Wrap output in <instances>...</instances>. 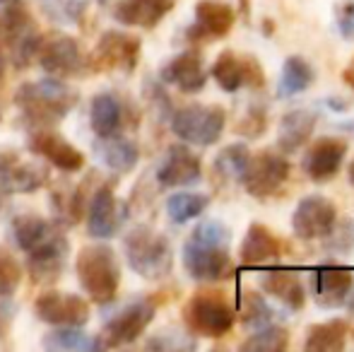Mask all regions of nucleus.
<instances>
[{"label": "nucleus", "instance_id": "obj_1", "mask_svg": "<svg viewBox=\"0 0 354 352\" xmlns=\"http://www.w3.org/2000/svg\"><path fill=\"white\" fill-rule=\"evenodd\" d=\"M232 232L219 220H203L183 244V268L198 282H224L236 266L229 256Z\"/></svg>", "mask_w": 354, "mask_h": 352}, {"label": "nucleus", "instance_id": "obj_2", "mask_svg": "<svg viewBox=\"0 0 354 352\" xmlns=\"http://www.w3.org/2000/svg\"><path fill=\"white\" fill-rule=\"evenodd\" d=\"M75 102H77V92L61 77L24 82L15 92V104L19 106V111L37 126H53L63 121L73 111Z\"/></svg>", "mask_w": 354, "mask_h": 352}, {"label": "nucleus", "instance_id": "obj_3", "mask_svg": "<svg viewBox=\"0 0 354 352\" xmlns=\"http://www.w3.org/2000/svg\"><path fill=\"white\" fill-rule=\"evenodd\" d=\"M77 282L89 295V299L97 304H111L121 287V266L113 254L111 246L106 244H89L82 246L77 254Z\"/></svg>", "mask_w": 354, "mask_h": 352}, {"label": "nucleus", "instance_id": "obj_4", "mask_svg": "<svg viewBox=\"0 0 354 352\" xmlns=\"http://www.w3.org/2000/svg\"><path fill=\"white\" fill-rule=\"evenodd\" d=\"M123 254L128 259V266L145 280H164L171 272V244L162 232L147 225L133 227L128 232L123 239Z\"/></svg>", "mask_w": 354, "mask_h": 352}, {"label": "nucleus", "instance_id": "obj_5", "mask_svg": "<svg viewBox=\"0 0 354 352\" xmlns=\"http://www.w3.org/2000/svg\"><path fill=\"white\" fill-rule=\"evenodd\" d=\"M0 15V73L5 68V61H10L15 68H24L32 58H37L39 39L41 34L34 27V19L24 8L17 3H3Z\"/></svg>", "mask_w": 354, "mask_h": 352}, {"label": "nucleus", "instance_id": "obj_6", "mask_svg": "<svg viewBox=\"0 0 354 352\" xmlns=\"http://www.w3.org/2000/svg\"><path fill=\"white\" fill-rule=\"evenodd\" d=\"M236 306L229 304L224 292L201 290L183 306V324L193 335L203 338H222L234 328Z\"/></svg>", "mask_w": 354, "mask_h": 352}, {"label": "nucleus", "instance_id": "obj_7", "mask_svg": "<svg viewBox=\"0 0 354 352\" xmlns=\"http://www.w3.org/2000/svg\"><path fill=\"white\" fill-rule=\"evenodd\" d=\"M227 111L214 104H188L174 111L171 131L178 140L191 145L210 147L222 138Z\"/></svg>", "mask_w": 354, "mask_h": 352}, {"label": "nucleus", "instance_id": "obj_8", "mask_svg": "<svg viewBox=\"0 0 354 352\" xmlns=\"http://www.w3.org/2000/svg\"><path fill=\"white\" fill-rule=\"evenodd\" d=\"M289 160L284 157V152L277 150H261L248 157V165L243 169L241 183L246 188V193H251L253 198L263 201V198L275 196L277 191L287 183L289 178Z\"/></svg>", "mask_w": 354, "mask_h": 352}, {"label": "nucleus", "instance_id": "obj_9", "mask_svg": "<svg viewBox=\"0 0 354 352\" xmlns=\"http://www.w3.org/2000/svg\"><path fill=\"white\" fill-rule=\"evenodd\" d=\"M157 314V304L152 299H136L118 309L102 328V348H118V345H131L147 331Z\"/></svg>", "mask_w": 354, "mask_h": 352}, {"label": "nucleus", "instance_id": "obj_10", "mask_svg": "<svg viewBox=\"0 0 354 352\" xmlns=\"http://www.w3.org/2000/svg\"><path fill=\"white\" fill-rule=\"evenodd\" d=\"M212 77L224 92H239L241 87L263 89L266 87V71L256 56H239L236 51H222L212 63Z\"/></svg>", "mask_w": 354, "mask_h": 352}, {"label": "nucleus", "instance_id": "obj_11", "mask_svg": "<svg viewBox=\"0 0 354 352\" xmlns=\"http://www.w3.org/2000/svg\"><path fill=\"white\" fill-rule=\"evenodd\" d=\"M337 225V210L326 196H306L297 203L292 215V230L301 241H318L333 234Z\"/></svg>", "mask_w": 354, "mask_h": 352}, {"label": "nucleus", "instance_id": "obj_12", "mask_svg": "<svg viewBox=\"0 0 354 352\" xmlns=\"http://www.w3.org/2000/svg\"><path fill=\"white\" fill-rule=\"evenodd\" d=\"M37 61L51 77H75L82 71V51L77 41L63 32H51L39 39Z\"/></svg>", "mask_w": 354, "mask_h": 352}, {"label": "nucleus", "instance_id": "obj_13", "mask_svg": "<svg viewBox=\"0 0 354 352\" xmlns=\"http://www.w3.org/2000/svg\"><path fill=\"white\" fill-rule=\"evenodd\" d=\"M34 314L48 326H75L82 328L89 321V304L71 292H44L34 302Z\"/></svg>", "mask_w": 354, "mask_h": 352}, {"label": "nucleus", "instance_id": "obj_14", "mask_svg": "<svg viewBox=\"0 0 354 352\" xmlns=\"http://www.w3.org/2000/svg\"><path fill=\"white\" fill-rule=\"evenodd\" d=\"M48 181V169L41 162H22L15 150L0 147V196L34 193Z\"/></svg>", "mask_w": 354, "mask_h": 352}, {"label": "nucleus", "instance_id": "obj_15", "mask_svg": "<svg viewBox=\"0 0 354 352\" xmlns=\"http://www.w3.org/2000/svg\"><path fill=\"white\" fill-rule=\"evenodd\" d=\"M126 222V207L116 198L111 183H102L94 191L87 207V232L94 239H111Z\"/></svg>", "mask_w": 354, "mask_h": 352}, {"label": "nucleus", "instance_id": "obj_16", "mask_svg": "<svg viewBox=\"0 0 354 352\" xmlns=\"http://www.w3.org/2000/svg\"><path fill=\"white\" fill-rule=\"evenodd\" d=\"M354 287V272L345 266L326 263L311 270L308 277V290L313 302L323 309H337L347 302Z\"/></svg>", "mask_w": 354, "mask_h": 352}, {"label": "nucleus", "instance_id": "obj_17", "mask_svg": "<svg viewBox=\"0 0 354 352\" xmlns=\"http://www.w3.org/2000/svg\"><path fill=\"white\" fill-rule=\"evenodd\" d=\"M68 254H71V244L63 237V232H58V227L41 241L39 246H34L27 256V270L32 275V280L41 282H56L61 277V272L66 270Z\"/></svg>", "mask_w": 354, "mask_h": 352}, {"label": "nucleus", "instance_id": "obj_18", "mask_svg": "<svg viewBox=\"0 0 354 352\" xmlns=\"http://www.w3.org/2000/svg\"><path fill=\"white\" fill-rule=\"evenodd\" d=\"M347 155V140L335 136H323L308 145L304 152L301 169L313 183H326L340 172L342 160Z\"/></svg>", "mask_w": 354, "mask_h": 352}, {"label": "nucleus", "instance_id": "obj_19", "mask_svg": "<svg viewBox=\"0 0 354 352\" xmlns=\"http://www.w3.org/2000/svg\"><path fill=\"white\" fill-rule=\"evenodd\" d=\"M94 56H97L99 68L133 73L138 61H140V39L126 32H116V29L104 32L97 44Z\"/></svg>", "mask_w": 354, "mask_h": 352}, {"label": "nucleus", "instance_id": "obj_20", "mask_svg": "<svg viewBox=\"0 0 354 352\" xmlns=\"http://www.w3.org/2000/svg\"><path fill=\"white\" fill-rule=\"evenodd\" d=\"M29 150L34 157H41L48 165H53L56 169L66 172V174H75L84 167V155L68 142L63 136L58 133H48V131H37L29 136Z\"/></svg>", "mask_w": 354, "mask_h": 352}, {"label": "nucleus", "instance_id": "obj_21", "mask_svg": "<svg viewBox=\"0 0 354 352\" xmlns=\"http://www.w3.org/2000/svg\"><path fill=\"white\" fill-rule=\"evenodd\" d=\"M284 244L282 239L270 230V227L253 222L246 230L241 246H239V261L246 268H261V266H272L282 259Z\"/></svg>", "mask_w": 354, "mask_h": 352}, {"label": "nucleus", "instance_id": "obj_22", "mask_svg": "<svg viewBox=\"0 0 354 352\" xmlns=\"http://www.w3.org/2000/svg\"><path fill=\"white\" fill-rule=\"evenodd\" d=\"M203 176L201 157L186 145H171L157 169V181L164 188L193 186Z\"/></svg>", "mask_w": 354, "mask_h": 352}, {"label": "nucleus", "instance_id": "obj_23", "mask_svg": "<svg viewBox=\"0 0 354 352\" xmlns=\"http://www.w3.org/2000/svg\"><path fill=\"white\" fill-rule=\"evenodd\" d=\"M236 15L227 3L219 0H201L196 5V22L188 29L191 41H210V39H224L232 32Z\"/></svg>", "mask_w": 354, "mask_h": 352}, {"label": "nucleus", "instance_id": "obj_24", "mask_svg": "<svg viewBox=\"0 0 354 352\" xmlns=\"http://www.w3.org/2000/svg\"><path fill=\"white\" fill-rule=\"evenodd\" d=\"M162 80L186 94H198L201 89H205L207 71H205V63H203L201 51H193L191 48V51H183L178 56H174L162 68Z\"/></svg>", "mask_w": 354, "mask_h": 352}, {"label": "nucleus", "instance_id": "obj_25", "mask_svg": "<svg viewBox=\"0 0 354 352\" xmlns=\"http://www.w3.org/2000/svg\"><path fill=\"white\" fill-rule=\"evenodd\" d=\"M261 287L277 302H282L287 309L299 311L306 304V287L301 277L289 268H270L261 275Z\"/></svg>", "mask_w": 354, "mask_h": 352}, {"label": "nucleus", "instance_id": "obj_26", "mask_svg": "<svg viewBox=\"0 0 354 352\" xmlns=\"http://www.w3.org/2000/svg\"><path fill=\"white\" fill-rule=\"evenodd\" d=\"M174 10V0H118L113 8L116 22L126 27L152 29Z\"/></svg>", "mask_w": 354, "mask_h": 352}, {"label": "nucleus", "instance_id": "obj_27", "mask_svg": "<svg viewBox=\"0 0 354 352\" xmlns=\"http://www.w3.org/2000/svg\"><path fill=\"white\" fill-rule=\"evenodd\" d=\"M316 121H318V116L311 109H294V111H287L280 121L277 147H280L284 155L301 150V147L311 140Z\"/></svg>", "mask_w": 354, "mask_h": 352}, {"label": "nucleus", "instance_id": "obj_28", "mask_svg": "<svg viewBox=\"0 0 354 352\" xmlns=\"http://www.w3.org/2000/svg\"><path fill=\"white\" fill-rule=\"evenodd\" d=\"M97 155H99V160L111 172H116V174H128V172H133L138 160H140V150H138L136 142L128 140V138H121L118 133L99 138Z\"/></svg>", "mask_w": 354, "mask_h": 352}, {"label": "nucleus", "instance_id": "obj_29", "mask_svg": "<svg viewBox=\"0 0 354 352\" xmlns=\"http://www.w3.org/2000/svg\"><path fill=\"white\" fill-rule=\"evenodd\" d=\"M89 126H92L94 136L106 138L121 131L123 126V109L118 97H113L111 92H102L92 99L89 106Z\"/></svg>", "mask_w": 354, "mask_h": 352}, {"label": "nucleus", "instance_id": "obj_30", "mask_svg": "<svg viewBox=\"0 0 354 352\" xmlns=\"http://www.w3.org/2000/svg\"><path fill=\"white\" fill-rule=\"evenodd\" d=\"M53 230L56 227L44 220L41 215H37V212H19L10 222V237L17 244V249H22L24 254H29L34 246L41 244Z\"/></svg>", "mask_w": 354, "mask_h": 352}, {"label": "nucleus", "instance_id": "obj_31", "mask_svg": "<svg viewBox=\"0 0 354 352\" xmlns=\"http://www.w3.org/2000/svg\"><path fill=\"white\" fill-rule=\"evenodd\" d=\"M347 333L350 326L342 319H333L326 324H313L306 331V340H304V350L306 352H340L347 343Z\"/></svg>", "mask_w": 354, "mask_h": 352}, {"label": "nucleus", "instance_id": "obj_32", "mask_svg": "<svg viewBox=\"0 0 354 352\" xmlns=\"http://www.w3.org/2000/svg\"><path fill=\"white\" fill-rule=\"evenodd\" d=\"M316 80V73H313L311 63L301 56H289L282 66V75H280V85H277V94L282 99H289L294 94L306 92L308 87Z\"/></svg>", "mask_w": 354, "mask_h": 352}, {"label": "nucleus", "instance_id": "obj_33", "mask_svg": "<svg viewBox=\"0 0 354 352\" xmlns=\"http://www.w3.org/2000/svg\"><path fill=\"white\" fill-rule=\"evenodd\" d=\"M41 345L46 350H56V352H61V350H75V352L102 350V340L82 333V331L75 328V326H58V331H51L48 335H44Z\"/></svg>", "mask_w": 354, "mask_h": 352}, {"label": "nucleus", "instance_id": "obj_34", "mask_svg": "<svg viewBox=\"0 0 354 352\" xmlns=\"http://www.w3.org/2000/svg\"><path fill=\"white\" fill-rule=\"evenodd\" d=\"M239 314H241V324L248 331H258L263 326H270L275 319V311L266 302V297L258 295L256 290H243L241 299H239Z\"/></svg>", "mask_w": 354, "mask_h": 352}, {"label": "nucleus", "instance_id": "obj_35", "mask_svg": "<svg viewBox=\"0 0 354 352\" xmlns=\"http://www.w3.org/2000/svg\"><path fill=\"white\" fill-rule=\"evenodd\" d=\"M207 205H210V198L203 193H174L167 198V215L176 225H186L188 220H196L198 215H203Z\"/></svg>", "mask_w": 354, "mask_h": 352}, {"label": "nucleus", "instance_id": "obj_36", "mask_svg": "<svg viewBox=\"0 0 354 352\" xmlns=\"http://www.w3.org/2000/svg\"><path fill=\"white\" fill-rule=\"evenodd\" d=\"M248 157H251V150H248L243 142L227 145L214 157V172H217V176L224 178V181H241L243 169H246V165H248Z\"/></svg>", "mask_w": 354, "mask_h": 352}, {"label": "nucleus", "instance_id": "obj_37", "mask_svg": "<svg viewBox=\"0 0 354 352\" xmlns=\"http://www.w3.org/2000/svg\"><path fill=\"white\" fill-rule=\"evenodd\" d=\"M287 348H289V331L275 324L253 331L251 338H246L241 343V350L246 352H282Z\"/></svg>", "mask_w": 354, "mask_h": 352}, {"label": "nucleus", "instance_id": "obj_38", "mask_svg": "<svg viewBox=\"0 0 354 352\" xmlns=\"http://www.w3.org/2000/svg\"><path fill=\"white\" fill-rule=\"evenodd\" d=\"M19 282H22V266L8 251L0 249V295L12 297Z\"/></svg>", "mask_w": 354, "mask_h": 352}, {"label": "nucleus", "instance_id": "obj_39", "mask_svg": "<svg viewBox=\"0 0 354 352\" xmlns=\"http://www.w3.org/2000/svg\"><path fill=\"white\" fill-rule=\"evenodd\" d=\"M241 121L243 123H239V126H236V133H241V136H246V138H258L261 133H266V128H268L266 109H263V106H251Z\"/></svg>", "mask_w": 354, "mask_h": 352}, {"label": "nucleus", "instance_id": "obj_40", "mask_svg": "<svg viewBox=\"0 0 354 352\" xmlns=\"http://www.w3.org/2000/svg\"><path fill=\"white\" fill-rule=\"evenodd\" d=\"M337 29L345 39H354V0H342L337 5Z\"/></svg>", "mask_w": 354, "mask_h": 352}, {"label": "nucleus", "instance_id": "obj_41", "mask_svg": "<svg viewBox=\"0 0 354 352\" xmlns=\"http://www.w3.org/2000/svg\"><path fill=\"white\" fill-rule=\"evenodd\" d=\"M193 340H188L186 335H181L178 338L176 335V340L171 338V335H167V331H164L159 338H154V340H149V348H159V350H174V348H193Z\"/></svg>", "mask_w": 354, "mask_h": 352}, {"label": "nucleus", "instance_id": "obj_42", "mask_svg": "<svg viewBox=\"0 0 354 352\" xmlns=\"http://www.w3.org/2000/svg\"><path fill=\"white\" fill-rule=\"evenodd\" d=\"M15 319V304H12V297L8 295H0V338L10 331V324Z\"/></svg>", "mask_w": 354, "mask_h": 352}, {"label": "nucleus", "instance_id": "obj_43", "mask_svg": "<svg viewBox=\"0 0 354 352\" xmlns=\"http://www.w3.org/2000/svg\"><path fill=\"white\" fill-rule=\"evenodd\" d=\"M342 80H345V85L354 89V58L350 61V66L345 68V73H342Z\"/></svg>", "mask_w": 354, "mask_h": 352}, {"label": "nucleus", "instance_id": "obj_44", "mask_svg": "<svg viewBox=\"0 0 354 352\" xmlns=\"http://www.w3.org/2000/svg\"><path fill=\"white\" fill-rule=\"evenodd\" d=\"M347 306H350V311L354 314V287H352V292H350V297H347V302H345Z\"/></svg>", "mask_w": 354, "mask_h": 352}, {"label": "nucleus", "instance_id": "obj_45", "mask_svg": "<svg viewBox=\"0 0 354 352\" xmlns=\"http://www.w3.org/2000/svg\"><path fill=\"white\" fill-rule=\"evenodd\" d=\"M347 176H350V183H352V186H354V160H352L350 169H347Z\"/></svg>", "mask_w": 354, "mask_h": 352}, {"label": "nucleus", "instance_id": "obj_46", "mask_svg": "<svg viewBox=\"0 0 354 352\" xmlns=\"http://www.w3.org/2000/svg\"><path fill=\"white\" fill-rule=\"evenodd\" d=\"M0 3H17V0H0Z\"/></svg>", "mask_w": 354, "mask_h": 352}, {"label": "nucleus", "instance_id": "obj_47", "mask_svg": "<svg viewBox=\"0 0 354 352\" xmlns=\"http://www.w3.org/2000/svg\"><path fill=\"white\" fill-rule=\"evenodd\" d=\"M0 205H3V196H0Z\"/></svg>", "mask_w": 354, "mask_h": 352}, {"label": "nucleus", "instance_id": "obj_48", "mask_svg": "<svg viewBox=\"0 0 354 352\" xmlns=\"http://www.w3.org/2000/svg\"><path fill=\"white\" fill-rule=\"evenodd\" d=\"M102 3H106V0H102Z\"/></svg>", "mask_w": 354, "mask_h": 352}]
</instances>
